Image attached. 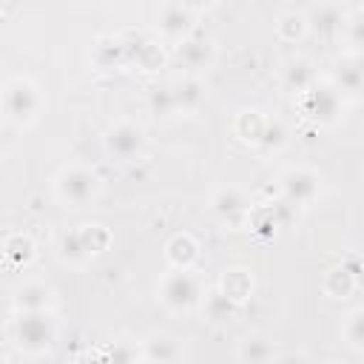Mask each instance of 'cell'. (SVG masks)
<instances>
[{"instance_id": "cell-7", "label": "cell", "mask_w": 364, "mask_h": 364, "mask_svg": "<svg viewBox=\"0 0 364 364\" xmlns=\"http://www.w3.org/2000/svg\"><path fill=\"white\" fill-rule=\"evenodd\" d=\"M125 40V54H128V65H136L145 74H156L159 68H165V51L159 43H154L145 34H128Z\"/></svg>"}, {"instance_id": "cell-8", "label": "cell", "mask_w": 364, "mask_h": 364, "mask_svg": "<svg viewBox=\"0 0 364 364\" xmlns=\"http://www.w3.org/2000/svg\"><path fill=\"white\" fill-rule=\"evenodd\" d=\"M159 31L168 40L182 43L185 37L193 34V11L188 6H182L179 0H168L159 11Z\"/></svg>"}, {"instance_id": "cell-17", "label": "cell", "mask_w": 364, "mask_h": 364, "mask_svg": "<svg viewBox=\"0 0 364 364\" xmlns=\"http://www.w3.org/2000/svg\"><path fill=\"white\" fill-rule=\"evenodd\" d=\"M3 256H6V262H9L11 267H26V264L34 262L37 245H34V239L26 236V233H9V236L3 239Z\"/></svg>"}, {"instance_id": "cell-3", "label": "cell", "mask_w": 364, "mask_h": 364, "mask_svg": "<svg viewBox=\"0 0 364 364\" xmlns=\"http://www.w3.org/2000/svg\"><path fill=\"white\" fill-rule=\"evenodd\" d=\"M54 191L60 196V202H65L68 208H82L85 202H91L100 191V179L82 168V165H71V168H63L54 179Z\"/></svg>"}, {"instance_id": "cell-27", "label": "cell", "mask_w": 364, "mask_h": 364, "mask_svg": "<svg viewBox=\"0 0 364 364\" xmlns=\"http://www.w3.org/2000/svg\"><path fill=\"white\" fill-rule=\"evenodd\" d=\"M341 338L347 341V347L364 353V307L347 313V318L341 324Z\"/></svg>"}, {"instance_id": "cell-16", "label": "cell", "mask_w": 364, "mask_h": 364, "mask_svg": "<svg viewBox=\"0 0 364 364\" xmlns=\"http://www.w3.org/2000/svg\"><path fill=\"white\" fill-rule=\"evenodd\" d=\"M91 60L97 63V68H122L128 65V54H125V40L122 37H100Z\"/></svg>"}, {"instance_id": "cell-9", "label": "cell", "mask_w": 364, "mask_h": 364, "mask_svg": "<svg viewBox=\"0 0 364 364\" xmlns=\"http://www.w3.org/2000/svg\"><path fill=\"white\" fill-rule=\"evenodd\" d=\"M282 193L293 205H304V202L316 199V193H318V173L310 171V168H290L282 176Z\"/></svg>"}, {"instance_id": "cell-29", "label": "cell", "mask_w": 364, "mask_h": 364, "mask_svg": "<svg viewBox=\"0 0 364 364\" xmlns=\"http://www.w3.org/2000/svg\"><path fill=\"white\" fill-rule=\"evenodd\" d=\"M60 256L65 259V262H71V264H80V262H85L91 253L85 250V245H82V236H80V230H71V233H65L63 239H60Z\"/></svg>"}, {"instance_id": "cell-28", "label": "cell", "mask_w": 364, "mask_h": 364, "mask_svg": "<svg viewBox=\"0 0 364 364\" xmlns=\"http://www.w3.org/2000/svg\"><path fill=\"white\" fill-rule=\"evenodd\" d=\"M80 236H82V245H85V250H88L91 256L108 250V245H111V230H108L105 225H97V222L82 225V228H80Z\"/></svg>"}, {"instance_id": "cell-12", "label": "cell", "mask_w": 364, "mask_h": 364, "mask_svg": "<svg viewBox=\"0 0 364 364\" xmlns=\"http://www.w3.org/2000/svg\"><path fill=\"white\" fill-rule=\"evenodd\" d=\"M176 60H179L188 71H202V68H208L210 60H213V46H210L208 37L191 34V37H185L182 43H176Z\"/></svg>"}, {"instance_id": "cell-31", "label": "cell", "mask_w": 364, "mask_h": 364, "mask_svg": "<svg viewBox=\"0 0 364 364\" xmlns=\"http://www.w3.org/2000/svg\"><path fill=\"white\" fill-rule=\"evenodd\" d=\"M284 142H287V128H284L279 119H267V125H264V131H262V139H259V148H264V151H279Z\"/></svg>"}, {"instance_id": "cell-10", "label": "cell", "mask_w": 364, "mask_h": 364, "mask_svg": "<svg viewBox=\"0 0 364 364\" xmlns=\"http://www.w3.org/2000/svg\"><path fill=\"white\" fill-rule=\"evenodd\" d=\"M344 28H347V17H344L341 9L333 6V3H321V6H316V9L307 14V31H313L316 37L333 40V37H338Z\"/></svg>"}, {"instance_id": "cell-24", "label": "cell", "mask_w": 364, "mask_h": 364, "mask_svg": "<svg viewBox=\"0 0 364 364\" xmlns=\"http://www.w3.org/2000/svg\"><path fill=\"white\" fill-rule=\"evenodd\" d=\"M313 82H316V74H313V68H310L307 60H290V63H287V68H284V85H287L293 94L307 91Z\"/></svg>"}, {"instance_id": "cell-15", "label": "cell", "mask_w": 364, "mask_h": 364, "mask_svg": "<svg viewBox=\"0 0 364 364\" xmlns=\"http://www.w3.org/2000/svg\"><path fill=\"white\" fill-rule=\"evenodd\" d=\"M236 313H239V301H233L222 287H213L202 301V316L210 324H228L236 318Z\"/></svg>"}, {"instance_id": "cell-18", "label": "cell", "mask_w": 364, "mask_h": 364, "mask_svg": "<svg viewBox=\"0 0 364 364\" xmlns=\"http://www.w3.org/2000/svg\"><path fill=\"white\" fill-rule=\"evenodd\" d=\"M355 284H358L355 270H350L347 264L330 267V270L324 273V279H321V290H324V296H330V299H347V296H353Z\"/></svg>"}, {"instance_id": "cell-21", "label": "cell", "mask_w": 364, "mask_h": 364, "mask_svg": "<svg viewBox=\"0 0 364 364\" xmlns=\"http://www.w3.org/2000/svg\"><path fill=\"white\" fill-rule=\"evenodd\" d=\"M264 125H267V119H264L256 108H245V111H239V114H236L233 134H236L242 142H247V145H259Z\"/></svg>"}, {"instance_id": "cell-13", "label": "cell", "mask_w": 364, "mask_h": 364, "mask_svg": "<svg viewBox=\"0 0 364 364\" xmlns=\"http://www.w3.org/2000/svg\"><path fill=\"white\" fill-rule=\"evenodd\" d=\"M333 85L347 94L364 91V60L361 57H341L333 65Z\"/></svg>"}, {"instance_id": "cell-2", "label": "cell", "mask_w": 364, "mask_h": 364, "mask_svg": "<svg viewBox=\"0 0 364 364\" xmlns=\"http://www.w3.org/2000/svg\"><path fill=\"white\" fill-rule=\"evenodd\" d=\"M3 111H6V117L11 122L28 125L37 117V111H40V91H37V85L31 80H26V77L9 80L6 88H3Z\"/></svg>"}, {"instance_id": "cell-25", "label": "cell", "mask_w": 364, "mask_h": 364, "mask_svg": "<svg viewBox=\"0 0 364 364\" xmlns=\"http://www.w3.org/2000/svg\"><path fill=\"white\" fill-rule=\"evenodd\" d=\"M304 31H307V14H301V11H284V14L276 20V34H279L284 43L301 40Z\"/></svg>"}, {"instance_id": "cell-19", "label": "cell", "mask_w": 364, "mask_h": 364, "mask_svg": "<svg viewBox=\"0 0 364 364\" xmlns=\"http://www.w3.org/2000/svg\"><path fill=\"white\" fill-rule=\"evenodd\" d=\"M219 287L239 304H245L253 293V276L247 267H228L222 270V279H219Z\"/></svg>"}, {"instance_id": "cell-33", "label": "cell", "mask_w": 364, "mask_h": 364, "mask_svg": "<svg viewBox=\"0 0 364 364\" xmlns=\"http://www.w3.org/2000/svg\"><path fill=\"white\" fill-rule=\"evenodd\" d=\"M179 3H182V6H188V9H191V11L196 14V11H202L205 6H210L213 0H179Z\"/></svg>"}, {"instance_id": "cell-22", "label": "cell", "mask_w": 364, "mask_h": 364, "mask_svg": "<svg viewBox=\"0 0 364 364\" xmlns=\"http://www.w3.org/2000/svg\"><path fill=\"white\" fill-rule=\"evenodd\" d=\"M48 304H51V290L40 282H28V284L17 287V293H14L17 310H48Z\"/></svg>"}, {"instance_id": "cell-20", "label": "cell", "mask_w": 364, "mask_h": 364, "mask_svg": "<svg viewBox=\"0 0 364 364\" xmlns=\"http://www.w3.org/2000/svg\"><path fill=\"white\" fill-rule=\"evenodd\" d=\"M276 350H273V341H264L259 336H247L239 341L236 347V361H245V364H264V361H276Z\"/></svg>"}, {"instance_id": "cell-30", "label": "cell", "mask_w": 364, "mask_h": 364, "mask_svg": "<svg viewBox=\"0 0 364 364\" xmlns=\"http://www.w3.org/2000/svg\"><path fill=\"white\" fill-rule=\"evenodd\" d=\"M148 105L154 114L159 117H168L176 111V100H173V85H156L151 94H148Z\"/></svg>"}, {"instance_id": "cell-11", "label": "cell", "mask_w": 364, "mask_h": 364, "mask_svg": "<svg viewBox=\"0 0 364 364\" xmlns=\"http://www.w3.org/2000/svg\"><path fill=\"white\" fill-rule=\"evenodd\" d=\"M210 210L225 222V225H242L247 219V199L239 188H222L210 199Z\"/></svg>"}, {"instance_id": "cell-32", "label": "cell", "mask_w": 364, "mask_h": 364, "mask_svg": "<svg viewBox=\"0 0 364 364\" xmlns=\"http://www.w3.org/2000/svg\"><path fill=\"white\" fill-rule=\"evenodd\" d=\"M344 31H347V40H350V46H355V48H364V11H361V14H355V17H350Z\"/></svg>"}, {"instance_id": "cell-4", "label": "cell", "mask_w": 364, "mask_h": 364, "mask_svg": "<svg viewBox=\"0 0 364 364\" xmlns=\"http://www.w3.org/2000/svg\"><path fill=\"white\" fill-rule=\"evenodd\" d=\"M299 105L301 111L318 122V125H330L336 122L338 111H341V100H338V88L327 85V82H313L307 91L299 94Z\"/></svg>"}, {"instance_id": "cell-1", "label": "cell", "mask_w": 364, "mask_h": 364, "mask_svg": "<svg viewBox=\"0 0 364 364\" xmlns=\"http://www.w3.org/2000/svg\"><path fill=\"white\" fill-rule=\"evenodd\" d=\"M14 336L26 353H46L57 336L51 313L48 310H20V316L14 321Z\"/></svg>"}, {"instance_id": "cell-23", "label": "cell", "mask_w": 364, "mask_h": 364, "mask_svg": "<svg viewBox=\"0 0 364 364\" xmlns=\"http://www.w3.org/2000/svg\"><path fill=\"white\" fill-rule=\"evenodd\" d=\"M173 100H176V111H196L205 100V85L196 77H185L173 85Z\"/></svg>"}, {"instance_id": "cell-26", "label": "cell", "mask_w": 364, "mask_h": 364, "mask_svg": "<svg viewBox=\"0 0 364 364\" xmlns=\"http://www.w3.org/2000/svg\"><path fill=\"white\" fill-rule=\"evenodd\" d=\"M142 358H145V361H159V364H165V361L182 358V350H179V344L171 341V338H151V341H145Z\"/></svg>"}, {"instance_id": "cell-14", "label": "cell", "mask_w": 364, "mask_h": 364, "mask_svg": "<svg viewBox=\"0 0 364 364\" xmlns=\"http://www.w3.org/2000/svg\"><path fill=\"white\" fill-rule=\"evenodd\" d=\"M165 259L171 267H185L191 270L199 259V245L191 233H173L168 242H165Z\"/></svg>"}, {"instance_id": "cell-5", "label": "cell", "mask_w": 364, "mask_h": 364, "mask_svg": "<svg viewBox=\"0 0 364 364\" xmlns=\"http://www.w3.org/2000/svg\"><path fill=\"white\" fill-rule=\"evenodd\" d=\"M159 299L168 310H188L199 301V282L191 270L185 267H173L162 284H159Z\"/></svg>"}, {"instance_id": "cell-6", "label": "cell", "mask_w": 364, "mask_h": 364, "mask_svg": "<svg viewBox=\"0 0 364 364\" xmlns=\"http://www.w3.org/2000/svg\"><path fill=\"white\" fill-rule=\"evenodd\" d=\"M145 145V136H142V128L122 119V122H114L108 131H105V151L117 159V162H128L134 156H139Z\"/></svg>"}]
</instances>
